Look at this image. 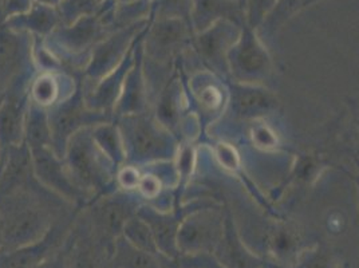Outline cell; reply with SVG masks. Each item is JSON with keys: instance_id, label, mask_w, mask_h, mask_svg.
Here are the masks:
<instances>
[{"instance_id": "1", "label": "cell", "mask_w": 359, "mask_h": 268, "mask_svg": "<svg viewBox=\"0 0 359 268\" xmlns=\"http://www.w3.org/2000/svg\"><path fill=\"white\" fill-rule=\"evenodd\" d=\"M118 125L126 161L138 168L172 161L179 152V138L168 130L151 112L114 119Z\"/></svg>"}, {"instance_id": "2", "label": "cell", "mask_w": 359, "mask_h": 268, "mask_svg": "<svg viewBox=\"0 0 359 268\" xmlns=\"http://www.w3.org/2000/svg\"><path fill=\"white\" fill-rule=\"evenodd\" d=\"M75 182L91 196V200L118 189V169L98 148L93 138V128L75 133L67 142L63 157Z\"/></svg>"}, {"instance_id": "3", "label": "cell", "mask_w": 359, "mask_h": 268, "mask_svg": "<svg viewBox=\"0 0 359 268\" xmlns=\"http://www.w3.org/2000/svg\"><path fill=\"white\" fill-rule=\"evenodd\" d=\"M110 25L95 14L85 16L73 25H60L43 39L46 47L60 60L67 73H81L89 63L91 51L113 32Z\"/></svg>"}, {"instance_id": "4", "label": "cell", "mask_w": 359, "mask_h": 268, "mask_svg": "<svg viewBox=\"0 0 359 268\" xmlns=\"http://www.w3.org/2000/svg\"><path fill=\"white\" fill-rule=\"evenodd\" d=\"M142 204L144 201L137 192L117 189L93 199L82 210L94 236L113 253L116 240L122 236L125 225Z\"/></svg>"}, {"instance_id": "5", "label": "cell", "mask_w": 359, "mask_h": 268, "mask_svg": "<svg viewBox=\"0 0 359 268\" xmlns=\"http://www.w3.org/2000/svg\"><path fill=\"white\" fill-rule=\"evenodd\" d=\"M47 110L51 129V148L62 159L65 157L69 140L75 133L114 121L111 114L93 110L88 106L82 75L74 93Z\"/></svg>"}, {"instance_id": "6", "label": "cell", "mask_w": 359, "mask_h": 268, "mask_svg": "<svg viewBox=\"0 0 359 268\" xmlns=\"http://www.w3.org/2000/svg\"><path fill=\"white\" fill-rule=\"evenodd\" d=\"M226 62L229 79L233 82L269 88L275 75V63L263 39L247 25L228 51Z\"/></svg>"}, {"instance_id": "7", "label": "cell", "mask_w": 359, "mask_h": 268, "mask_svg": "<svg viewBox=\"0 0 359 268\" xmlns=\"http://www.w3.org/2000/svg\"><path fill=\"white\" fill-rule=\"evenodd\" d=\"M195 32L182 19H153L145 31L144 60L157 66H173L191 48Z\"/></svg>"}, {"instance_id": "8", "label": "cell", "mask_w": 359, "mask_h": 268, "mask_svg": "<svg viewBox=\"0 0 359 268\" xmlns=\"http://www.w3.org/2000/svg\"><path fill=\"white\" fill-rule=\"evenodd\" d=\"M38 72L29 70L15 76L0 97V152L25 142V121L30 105V85Z\"/></svg>"}, {"instance_id": "9", "label": "cell", "mask_w": 359, "mask_h": 268, "mask_svg": "<svg viewBox=\"0 0 359 268\" xmlns=\"http://www.w3.org/2000/svg\"><path fill=\"white\" fill-rule=\"evenodd\" d=\"M224 229L223 204L196 209L180 224L177 248L180 256L213 253Z\"/></svg>"}, {"instance_id": "10", "label": "cell", "mask_w": 359, "mask_h": 268, "mask_svg": "<svg viewBox=\"0 0 359 268\" xmlns=\"http://www.w3.org/2000/svg\"><path fill=\"white\" fill-rule=\"evenodd\" d=\"M150 19H144L126 27L110 32L105 39L94 47L89 63L82 72L85 86H93L105 75L113 72L133 47L135 41L149 27Z\"/></svg>"}, {"instance_id": "11", "label": "cell", "mask_w": 359, "mask_h": 268, "mask_svg": "<svg viewBox=\"0 0 359 268\" xmlns=\"http://www.w3.org/2000/svg\"><path fill=\"white\" fill-rule=\"evenodd\" d=\"M34 173L38 181L75 208H85L91 196L72 177L65 160L51 147L31 148Z\"/></svg>"}, {"instance_id": "12", "label": "cell", "mask_w": 359, "mask_h": 268, "mask_svg": "<svg viewBox=\"0 0 359 268\" xmlns=\"http://www.w3.org/2000/svg\"><path fill=\"white\" fill-rule=\"evenodd\" d=\"M240 34L241 27L238 25L229 20H219L207 30L194 35L191 50L196 58L201 60L204 69L228 81L229 70L226 55L239 39Z\"/></svg>"}, {"instance_id": "13", "label": "cell", "mask_w": 359, "mask_h": 268, "mask_svg": "<svg viewBox=\"0 0 359 268\" xmlns=\"http://www.w3.org/2000/svg\"><path fill=\"white\" fill-rule=\"evenodd\" d=\"M228 88V104L224 116L233 121L251 122L266 119L280 109V100L273 90L267 86L247 85L225 81Z\"/></svg>"}, {"instance_id": "14", "label": "cell", "mask_w": 359, "mask_h": 268, "mask_svg": "<svg viewBox=\"0 0 359 268\" xmlns=\"http://www.w3.org/2000/svg\"><path fill=\"white\" fill-rule=\"evenodd\" d=\"M82 208L60 217L45 236L25 247L0 253V268H36L51 255L60 251L70 236L75 219Z\"/></svg>"}, {"instance_id": "15", "label": "cell", "mask_w": 359, "mask_h": 268, "mask_svg": "<svg viewBox=\"0 0 359 268\" xmlns=\"http://www.w3.org/2000/svg\"><path fill=\"white\" fill-rule=\"evenodd\" d=\"M187 90L194 112L198 116L203 132L223 117L228 104V88L224 79L207 69H201L191 75Z\"/></svg>"}, {"instance_id": "16", "label": "cell", "mask_w": 359, "mask_h": 268, "mask_svg": "<svg viewBox=\"0 0 359 268\" xmlns=\"http://www.w3.org/2000/svg\"><path fill=\"white\" fill-rule=\"evenodd\" d=\"M34 41L35 38L27 32L0 25V93L7 89L15 76L35 69Z\"/></svg>"}, {"instance_id": "17", "label": "cell", "mask_w": 359, "mask_h": 268, "mask_svg": "<svg viewBox=\"0 0 359 268\" xmlns=\"http://www.w3.org/2000/svg\"><path fill=\"white\" fill-rule=\"evenodd\" d=\"M113 253L94 236L81 209L70 234L69 268H107Z\"/></svg>"}, {"instance_id": "18", "label": "cell", "mask_w": 359, "mask_h": 268, "mask_svg": "<svg viewBox=\"0 0 359 268\" xmlns=\"http://www.w3.org/2000/svg\"><path fill=\"white\" fill-rule=\"evenodd\" d=\"M144 35L145 32L140 36L137 42L135 63L126 75L118 102L116 105V109L113 113L114 119L151 112L149 90H148L147 76L144 72V46H142Z\"/></svg>"}, {"instance_id": "19", "label": "cell", "mask_w": 359, "mask_h": 268, "mask_svg": "<svg viewBox=\"0 0 359 268\" xmlns=\"http://www.w3.org/2000/svg\"><path fill=\"white\" fill-rule=\"evenodd\" d=\"M224 229L213 256L224 268H260L264 259L257 256L240 235L233 212L224 201Z\"/></svg>"}, {"instance_id": "20", "label": "cell", "mask_w": 359, "mask_h": 268, "mask_svg": "<svg viewBox=\"0 0 359 268\" xmlns=\"http://www.w3.org/2000/svg\"><path fill=\"white\" fill-rule=\"evenodd\" d=\"M138 39L135 41L133 47L129 50L125 60H122L113 72L105 75L102 79H100L93 86H85V83H83L85 98H86V104L90 109L109 113L113 116L116 105L120 98L121 91L123 88V83H125V79H126V75L135 63V47H137Z\"/></svg>"}, {"instance_id": "21", "label": "cell", "mask_w": 359, "mask_h": 268, "mask_svg": "<svg viewBox=\"0 0 359 268\" xmlns=\"http://www.w3.org/2000/svg\"><path fill=\"white\" fill-rule=\"evenodd\" d=\"M81 73L42 72L34 76L30 85V101L45 109L63 101L74 93Z\"/></svg>"}, {"instance_id": "22", "label": "cell", "mask_w": 359, "mask_h": 268, "mask_svg": "<svg viewBox=\"0 0 359 268\" xmlns=\"http://www.w3.org/2000/svg\"><path fill=\"white\" fill-rule=\"evenodd\" d=\"M219 20H229L240 27L245 26L244 6L238 0H194L191 26L195 34L207 30Z\"/></svg>"}, {"instance_id": "23", "label": "cell", "mask_w": 359, "mask_h": 268, "mask_svg": "<svg viewBox=\"0 0 359 268\" xmlns=\"http://www.w3.org/2000/svg\"><path fill=\"white\" fill-rule=\"evenodd\" d=\"M3 25L13 30L27 32L35 38H47L62 25L57 7L34 1L30 10L22 15L14 16Z\"/></svg>"}, {"instance_id": "24", "label": "cell", "mask_w": 359, "mask_h": 268, "mask_svg": "<svg viewBox=\"0 0 359 268\" xmlns=\"http://www.w3.org/2000/svg\"><path fill=\"white\" fill-rule=\"evenodd\" d=\"M113 268H165L164 256L141 251L120 236L114 243Z\"/></svg>"}, {"instance_id": "25", "label": "cell", "mask_w": 359, "mask_h": 268, "mask_svg": "<svg viewBox=\"0 0 359 268\" xmlns=\"http://www.w3.org/2000/svg\"><path fill=\"white\" fill-rule=\"evenodd\" d=\"M294 159H295V161H294L292 168L290 170V175L287 176L288 179L285 180L283 185L279 187V189H278L279 192L275 194L272 200H276V197L279 194H283L287 187L314 182L315 180L322 175V172L326 168L323 159L318 157L316 154L298 153V154H295Z\"/></svg>"}, {"instance_id": "26", "label": "cell", "mask_w": 359, "mask_h": 268, "mask_svg": "<svg viewBox=\"0 0 359 268\" xmlns=\"http://www.w3.org/2000/svg\"><path fill=\"white\" fill-rule=\"evenodd\" d=\"M25 142L30 149L39 147H51L48 110L31 101L25 121Z\"/></svg>"}, {"instance_id": "27", "label": "cell", "mask_w": 359, "mask_h": 268, "mask_svg": "<svg viewBox=\"0 0 359 268\" xmlns=\"http://www.w3.org/2000/svg\"><path fill=\"white\" fill-rule=\"evenodd\" d=\"M93 138L98 145V148L105 153L106 157L114 164L117 169H120L122 165H125L126 156H125L123 141L116 121H110V122L94 126Z\"/></svg>"}, {"instance_id": "28", "label": "cell", "mask_w": 359, "mask_h": 268, "mask_svg": "<svg viewBox=\"0 0 359 268\" xmlns=\"http://www.w3.org/2000/svg\"><path fill=\"white\" fill-rule=\"evenodd\" d=\"M122 238L141 251L153 253V255H160L149 225L138 215L133 216L126 223L123 231H122Z\"/></svg>"}, {"instance_id": "29", "label": "cell", "mask_w": 359, "mask_h": 268, "mask_svg": "<svg viewBox=\"0 0 359 268\" xmlns=\"http://www.w3.org/2000/svg\"><path fill=\"white\" fill-rule=\"evenodd\" d=\"M304 0H278L273 11L264 20L262 27L257 30L259 36H272L285 26L292 16L300 13L302 4Z\"/></svg>"}, {"instance_id": "30", "label": "cell", "mask_w": 359, "mask_h": 268, "mask_svg": "<svg viewBox=\"0 0 359 268\" xmlns=\"http://www.w3.org/2000/svg\"><path fill=\"white\" fill-rule=\"evenodd\" d=\"M192 6L194 0H151L150 20L182 19L191 25Z\"/></svg>"}, {"instance_id": "31", "label": "cell", "mask_w": 359, "mask_h": 268, "mask_svg": "<svg viewBox=\"0 0 359 268\" xmlns=\"http://www.w3.org/2000/svg\"><path fill=\"white\" fill-rule=\"evenodd\" d=\"M101 3L98 0H62L57 7L63 26L73 25L85 16L98 14Z\"/></svg>"}, {"instance_id": "32", "label": "cell", "mask_w": 359, "mask_h": 268, "mask_svg": "<svg viewBox=\"0 0 359 268\" xmlns=\"http://www.w3.org/2000/svg\"><path fill=\"white\" fill-rule=\"evenodd\" d=\"M290 268H334V256L326 247L313 244L300 253L295 264Z\"/></svg>"}, {"instance_id": "33", "label": "cell", "mask_w": 359, "mask_h": 268, "mask_svg": "<svg viewBox=\"0 0 359 268\" xmlns=\"http://www.w3.org/2000/svg\"><path fill=\"white\" fill-rule=\"evenodd\" d=\"M278 0H245L244 1V14L245 25L252 29L259 30L269 14L273 11Z\"/></svg>"}, {"instance_id": "34", "label": "cell", "mask_w": 359, "mask_h": 268, "mask_svg": "<svg viewBox=\"0 0 359 268\" xmlns=\"http://www.w3.org/2000/svg\"><path fill=\"white\" fill-rule=\"evenodd\" d=\"M250 128V138L257 149L273 150L276 149L280 144L279 135L275 133L264 119H256L251 121Z\"/></svg>"}, {"instance_id": "35", "label": "cell", "mask_w": 359, "mask_h": 268, "mask_svg": "<svg viewBox=\"0 0 359 268\" xmlns=\"http://www.w3.org/2000/svg\"><path fill=\"white\" fill-rule=\"evenodd\" d=\"M212 156L215 157L216 163L219 166H222L224 170L238 173L241 168V161H240L239 153L235 149L232 144H228L224 141H219L210 147Z\"/></svg>"}, {"instance_id": "36", "label": "cell", "mask_w": 359, "mask_h": 268, "mask_svg": "<svg viewBox=\"0 0 359 268\" xmlns=\"http://www.w3.org/2000/svg\"><path fill=\"white\" fill-rule=\"evenodd\" d=\"M140 179H141V169L135 165L125 164L118 169L116 182L121 191L135 192Z\"/></svg>"}, {"instance_id": "37", "label": "cell", "mask_w": 359, "mask_h": 268, "mask_svg": "<svg viewBox=\"0 0 359 268\" xmlns=\"http://www.w3.org/2000/svg\"><path fill=\"white\" fill-rule=\"evenodd\" d=\"M181 268H224L212 253H197L180 256Z\"/></svg>"}, {"instance_id": "38", "label": "cell", "mask_w": 359, "mask_h": 268, "mask_svg": "<svg viewBox=\"0 0 359 268\" xmlns=\"http://www.w3.org/2000/svg\"><path fill=\"white\" fill-rule=\"evenodd\" d=\"M69 253H70V236L66 240V243L63 244L60 251L51 255L36 268H69Z\"/></svg>"}, {"instance_id": "39", "label": "cell", "mask_w": 359, "mask_h": 268, "mask_svg": "<svg viewBox=\"0 0 359 268\" xmlns=\"http://www.w3.org/2000/svg\"><path fill=\"white\" fill-rule=\"evenodd\" d=\"M34 4V0H3V18L4 22L27 13Z\"/></svg>"}, {"instance_id": "40", "label": "cell", "mask_w": 359, "mask_h": 268, "mask_svg": "<svg viewBox=\"0 0 359 268\" xmlns=\"http://www.w3.org/2000/svg\"><path fill=\"white\" fill-rule=\"evenodd\" d=\"M344 138L359 150V110L344 125Z\"/></svg>"}, {"instance_id": "41", "label": "cell", "mask_w": 359, "mask_h": 268, "mask_svg": "<svg viewBox=\"0 0 359 268\" xmlns=\"http://www.w3.org/2000/svg\"><path fill=\"white\" fill-rule=\"evenodd\" d=\"M165 268H181L179 259H169L164 256Z\"/></svg>"}, {"instance_id": "42", "label": "cell", "mask_w": 359, "mask_h": 268, "mask_svg": "<svg viewBox=\"0 0 359 268\" xmlns=\"http://www.w3.org/2000/svg\"><path fill=\"white\" fill-rule=\"evenodd\" d=\"M36 3H41V4H46V6H51V7H58L62 0H34Z\"/></svg>"}, {"instance_id": "43", "label": "cell", "mask_w": 359, "mask_h": 268, "mask_svg": "<svg viewBox=\"0 0 359 268\" xmlns=\"http://www.w3.org/2000/svg\"><path fill=\"white\" fill-rule=\"evenodd\" d=\"M319 1H323V0H304V1H303V4H302V8H300V11H303V10L309 8V7H313L314 4L319 3Z\"/></svg>"}, {"instance_id": "44", "label": "cell", "mask_w": 359, "mask_h": 268, "mask_svg": "<svg viewBox=\"0 0 359 268\" xmlns=\"http://www.w3.org/2000/svg\"><path fill=\"white\" fill-rule=\"evenodd\" d=\"M260 268H287L283 267V266H279V264H276V263H272V262H267V260H264L263 262V264H262V267Z\"/></svg>"}, {"instance_id": "45", "label": "cell", "mask_w": 359, "mask_h": 268, "mask_svg": "<svg viewBox=\"0 0 359 268\" xmlns=\"http://www.w3.org/2000/svg\"><path fill=\"white\" fill-rule=\"evenodd\" d=\"M4 23V18H3V0H0V25Z\"/></svg>"}, {"instance_id": "46", "label": "cell", "mask_w": 359, "mask_h": 268, "mask_svg": "<svg viewBox=\"0 0 359 268\" xmlns=\"http://www.w3.org/2000/svg\"><path fill=\"white\" fill-rule=\"evenodd\" d=\"M3 163H4V157H3V154H1V152H0V169H1V166H3Z\"/></svg>"}, {"instance_id": "47", "label": "cell", "mask_w": 359, "mask_h": 268, "mask_svg": "<svg viewBox=\"0 0 359 268\" xmlns=\"http://www.w3.org/2000/svg\"><path fill=\"white\" fill-rule=\"evenodd\" d=\"M0 250H1V219H0Z\"/></svg>"}, {"instance_id": "48", "label": "cell", "mask_w": 359, "mask_h": 268, "mask_svg": "<svg viewBox=\"0 0 359 268\" xmlns=\"http://www.w3.org/2000/svg\"><path fill=\"white\" fill-rule=\"evenodd\" d=\"M238 1H239L240 4H243V6H244V1H245V0H238Z\"/></svg>"}, {"instance_id": "49", "label": "cell", "mask_w": 359, "mask_h": 268, "mask_svg": "<svg viewBox=\"0 0 359 268\" xmlns=\"http://www.w3.org/2000/svg\"><path fill=\"white\" fill-rule=\"evenodd\" d=\"M98 1H100V3H101V4H102V3H104V1H105V0H98Z\"/></svg>"}, {"instance_id": "50", "label": "cell", "mask_w": 359, "mask_h": 268, "mask_svg": "<svg viewBox=\"0 0 359 268\" xmlns=\"http://www.w3.org/2000/svg\"><path fill=\"white\" fill-rule=\"evenodd\" d=\"M107 268H113V267H111V264H110V266H109V267H107Z\"/></svg>"}, {"instance_id": "51", "label": "cell", "mask_w": 359, "mask_h": 268, "mask_svg": "<svg viewBox=\"0 0 359 268\" xmlns=\"http://www.w3.org/2000/svg\"><path fill=\"white\" fill-rule=\"evenodd\" d=\"M1 94H3V93H0V97H1Z\"/></svg>"}]
</instances>
